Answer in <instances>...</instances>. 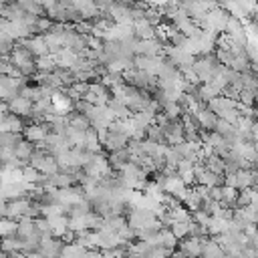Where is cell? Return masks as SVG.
Listing matches in <instances>:
<instances>
[{
  "mask_svg": "<svg viewBox=\"0 0 258 258\" xmlns=\"http://www.w3.org/2000/svg\"><path fill=\"white\" fill-rule=\"evenodd\" d=\"M33 101H29V99H25V97H17V99H13L11 103H9V113H13V115H19V117H23V119H27L31 113H33Z\"/></svg>",
  "mask_w": 258,
  "mask_h": 258,
  "instance_id": "cell-9",
  "label": "cell"
},
{
  "mask_svg": "<svg viewBox=\"0 0 258 258\" xmlns=\"http://www.w3.org/2000/svg\"><path fill=\"white\" fill-rule=\"evenodd\" d=\"M85 149L91 151V153H103L101 149V141H99V135H97V129H89L87 131V143H85Z\"/></svg>",
  "mask_w": 258,
  "mask_h": 258,
  "instance_id": "cell-25",
  "label": "cell"
},
{
  "mask_svg": "<svg viewBox=\"0 0 258 258\" xmlns=\"http://www.w3.org/2000/svg\"><path fill=\"white\" fill-rule=\"evenodd\" d=\"M250 206V190H244L238 194V200H236V208H246Z\"/></svg>",
  "mask_w": 258,
  "mask_h": 258,
  "instance_id": "cell-41",
  "label": "cell"
},
{
  "mask_svg": "<svg viewBox=\"0 0 258 258\" xmlns=\"http://www.w3.org/2000/svg\"><path fill=\"white\" fill-rule=\"evenodd\" d=\"M37 151V145L35 143H31V141H27V139H23L17 147H15V155H17V159H21V161H31V157H33V153Z\"/></svg>",
  "mask_w": 258,
  "mask_h": 258,
  "instance_id": "cell-15",
  "label": "cell"
},
{
  "mask_svg": "<svg viewBox=\"0 0 258 258\" xmlns=\"http://www.w3.org/2000/svg\"><path fill=\"white\" fill-rule=\"evenodd\" d=\"M196 121H198V125H200V129H204V131H214V127H216V123H218V117L204 105L202 109H198L196 113Z\"/></svg>",
  "mask_w": 258,
  "mask_h": 258,
  "instance_id": "cell-10",
  "label": "cell"
},
{
  "mask_svg": "<svg viewBox=\"0 0 258 258\" xmlns=\"http://www.w3.org/2000/svg\"><path fill=\"white\" fill-rule=\"evenodd\" d=\"M214 131L226 139V137H230V135L236 131V127H234V125H230V123H228V121H224V119H218V123H216Z\"/></svg>",
  "mask_w": 258,
  "mask_h": 258,
  "instance_id": "cell-36",
  "label": "cell"
},
{
  "mask_svg": "<svg viewBox=\"0 0 258 258\" xmlns=\"http://www.w3.org/2000/svg\"><path fill=\"white\" fill-rule=\"evenodd\" d=\"M133 31H135V39L137 41H153L155 39V27H151L145 19L135 21L133 23Z\"/></svg>",
  "mask_w": 258,
  "mask_h": 258,
  "instance_id": "cell-11",
  "label": "cell"
},
{
  "mask_svg": "<svg viewBox=\"0 0 258 258\" xmlns=\"http://www.w3.org/2000/svg\"><path fill=\"white\" fill-rule=\"evenodd\" d=\"M169 230H171V234H174L178 240H184V238L190 236V224H186V222H174Z\"/></svg>",
  "mask_w": 258,
  "mask_h": 258,
  "instance_id": "cell-33",
  "label": "cell"
},
{
  "mask_svg": "<svg viewBox=\"0 0 258 258\" xmlns=\"http://www.w3.org/2000/svg\"><path fill=\"white\" fill-rule=\"evenodd\" d=\"M83 258H103V252H101L99 248H91V250L85 252V256H83Z\"/></svg>",
  "mask_w": 258,
  "mask_h": 258,
  "instance_id": "cell-43",
  "label": "cell"
},
{
  "mask_svg": "<svg viewBox=\"0 0 258 258\" xmlns=\"http://www.w3.org/2000/svg\"><path fill=\"white\" fill-rule=\"evenodd\" d=\"M256 103H258V97H256V93H252V91H248V89H242L240 91V95H238V105H244V107H256Z\"/></svg>",
  "mask_w": 258,
  "mask_h": 258,
  "instance_id": "cell-32",
  "label": "cell"
},
{
  "mask_svg": "<svg viewBox=\"0 0 258 258\" xmlns=\"http://www.w3.org/2000/svg\"><path fill=\"white\" fill-rule=\"evenodd\" d=\"M107 131H109V129H107ZM127 143H129V137H125V135H117V133H109V135H107V141H105L103 145H105V149H107L109 153H113V151L125 149V147H127Z\"/></svg>",
  "mask_w": 258,
  "mask_h": 258,
  "instance_id": "cell-14",
  "label": "cell"
},
{
  "mask_svg": "<svg viewBox=\"0 0 258 258\" xmlns=\"http://www.w3.org/2000/svg\"><path fill=\"white\" fill-rule=\"evenodd\" d=\"M85 252H87V248H83L81 244L73 242V244H65V248L61 252V258H83Z\"/></svg>",
  "mask_w": 258,
  "mask_h": 258,
  "instance_id": "cell-26",
  "label": "cell"
},
{
  "mask_svg": "<svg viewBox=\"0 0 258 258\" xmlns=\"http://www.w3.org/2000/svg\"><path fill=\"white\" fill-rule=\"evenodd\" d=\"M33 208V200L27 196V198H21V200H13L9 202V218L13 220H21L23 216H27V212Z\"/></svg>",
  "mask_w": 258,
  "mask_h": 258,
  "instance_id": "cell-8",
  "label": "cell"
},
{
  "mask_svg": "<svg viewBox=\"0 0 258 258\" xmlns=\"http://www.w3.org/2000/svg\"><path fill=\"white\" fill-rule=\"evenodd\" d=\"M103 252V258H121L119 256V252L115 250V248H109V250H101Z\"/></svg>",
  "mask_w": 258,
  "mask_h": 258,
  "instance_id": "cell-44",
  "label": "cell"
},
{
  "mask_svg": "<svg viewBox=\"0 0 258 258\" xmlns=\"http://www.w3.org/2000/svg\"><path fill=\"white\" fill-rule=\"evenodd\" d=\"M9 258H27V254L25 252H13V254H9Z\"/></svg>",
  "mask_w": 258,
  "mask_h": 258,
  "instance_id": "cell-46",
  "label": "cell"
},
{
  "mask_svg": "<svg viewBox=\"0 0 258 258\" xmlns=\"http://www.w3.org/2000/svg\"><path fill=\"white\" fill-rule=\"evenodd\" d=\"M21 47H25L35 59H41V57H47L51 55L49 51V45L45 41V35H39V37H33V39H25V41H19Z\"/></svg>",
  "mask_w": 258,
  "mask_h": 258,
  "instance_id": "cell-2",
  "label": "cell"
},
{
  "mask_svg": "<svg viewBox=\"0 0 258 258\" xmlns=\"http://www.w3.org/2000/svg\"><path fill=\"white\" fill-rule=\"evenodd\" d=\"M117 234H119V238H121L123 242H135V240H137V230L131 228L129 224H125Z\"/></svg>",
  "mask_w": 258,
  "mask_h": 258,
  "instance_id": "cell-38",
  "label": "cell"
},
{
  "mask_svg": "<svg viewBox=\"0 0 258 258\" xmlns=\"http://www.w3.org/2000/svg\"><path fill=\"white\" fill-rule=\"evenodd\" d=\"M182 204H184V208H188V210H192V212H198V210H202L204 200H202V196L198 194V190H196V188H190Z\"/></svg>",
  "mask_w": 258,
  "mask_h": 258,
  "instance_id": "cell-17",
  "label": "cell"
},
{
  "mask_svg": "<svg viewBox=\"0 0 258 258\" xmlns=\"http://www.w3.org/2000/svg\"><path fill=\"white\" fill-rule=\"evenodd\" d=\"M107 107L111 109V113H113L115 119H119V121H125V119H131V117H133L131 109H129L123 101H119V99H115V97H111V101L107 103Z\"/></svg>",
  "mask_w": 258,
  "mask_h": 258,
  "instance_id": "cell-12",
  "label": "cell"
},
{
  "mask_svg": "<svg viewBox=\"0 0 258 258\" xmlns=\"http://www.w3.org/2000/svg\"><path fill=\"white\" fill-rule=\"evenodd\" d=\"M250 204H258V190H250Z\"/></svg>",
  "mask_w": 258,
  "mask_h": 258,
  "instance_id": "cell-45",
  "label": "cell"
},
{
  "mask_svg": "<svg viewBox=\"0 0 258 258\" xmlns=\"http://www.w3.org/2000/svg\"><path fill=\"white\" fill-rule=\"evenodd\" d=\"M19 232V222L13 218H3L0 220V240L3 238H15Z\"/></svg>",
  "mask_w": 258,
  "mask_h": 258,
  "instance_id": "cell-20",
  "label": "cell"
},
{
  "mask_svg": "<svg viewBox=\"0 0 258 258\" xmlns=\"http://www.w3.org/2000/svg\"><path fill=\"white\" fill-rule=\"evenodd\" d=\"M163 159H165V163H167V165H174V167H178V163L182 161V155L178 153V149H176V147L167 145V149H165V155H163Z\"/></svg>",
  "mask_w": 258,
  "mask_h": 258,
  "instance_id": "cell-35",
  "label": "cell"
},
{
  "mask_svg": "<svg viewBox=\"0 0 258 258\" xmlns=\"http://www.w3.org/2000/svg\"><path fill=\"white\" fill-rule=\"evenodd\" d=\"M127 224L135 230H143V228H151V226H159V220L155 218V214H151L149 210H131L127 214Z\"/></svg>",
  "mask_w": 258,
  "mask_h": 258,
  "instance_id": "cell-1",
  "label": "cell"
},
{
  "mask_svg": "<svg viewBox=\"0 0 258 258\" xmlns=\"http://www.w3.org/2000/svg\"><path fill=\"white\" fill-rule=\"evenodd\" d=\"M145 139H149V141H153V143L167 145V143H165V131H163V127H159V125H155V123H153L151 127H147Z\"/></svg>",
  "mask_w": 258,
  "mask_h": 258,
  "instance_id": "cell-27",
  "label": "cell"
},
{
  "mask_svg": "<svg viewBox=\"0 0 258 258\" xmlns=\"http://www.w3.org/2000/svg\"><path fill=\"white\" fill-rule=\"evenodd\" d=\"M218 41H220V35H218V33H214V31H204L202 37L198 39L200 55H212V53H216Z\"/></svg>",
  "mask_w": 258,
  "mask_h": 258,
  "instance_id": "cell-5",
  "label": "cell"
},
{
  "mask_svg": "<svg viewBox=\"0 0 258 258\" xmlns=\"http://www.w3.org/2000/svg\"><path fill=\"white\" fill-rule=\"evenodd\" d=\"M210 198L214 200V202H222V188H210Z\"/></svg>",
  "mask_w": 258,
  "mask_h": 258,
  "instance_id": "cell-42",
  "label": "cell"
},
{
  "mask_svg": "<svg viewBox=\"0 0 258 258\" xmlns=\"http://www.w3.org/2000/svg\"><path fill=\"white\" fill-rule=\"evenodd\" d=\"M178 238L171 234V230L169 228H161V246L163 248H167V250H171V252H176V248H178Z\"/></svg>",
  "mask_w": 258,
  "mask_h": 258,
  "instance_id": "cell-29",
  "label": "cell"
},
{
  "mask_svg": "<svg viewBox=\"0 0 258 258\" xmlns=\"http://www.w3.org/2000/svg\"><path fill=\"white\" fill-rule=\"evenodd\" d=\"M163 131H165V143L171 145V147H176V145H180V143L186 141V133H184L182 121H169L163 127Z\"/></svg>",
  "mask_w": 258,
  "mask_h": 258,
  "instance_id": "cell-4",
  "label": "cell"
},
{
  "mask_svg": "<svg viewBox=\"0 0 258 258\" xmlns=\"http://www.w3.org/2000/svg\"><path fill=\"white\" fill-rule=\"evenodd\" d=\"M7 123H9L11 133H23V131H25V127H27V121H25L23 117H19V115H13V113H9Z\"/></svg>",
  "mask_w": 258,
  "mask_h": 258,
  "instance_id": "cell-31",
  "label": "cell"
},
{
  "mask_svg": "<svg viewBox=\"0 0 258 258\" xmlns=\"http://www.w3.org/2000/svg\"><path fill=\"white\" fill-rule=\"evenodd\" d=\"M63 248H65V242H63L61 238L43 236V242H41L39 252L43 254V258H61Z\"/></svg>",
  "mask_w": 258,
  "mask_h": 258,
  "instance_id": "cell-3",
  "label": "cell"
},
{
  "mask_svg": "<svg viewBox=\"0 0 258 258\" xmlns=\"http://www.w3.org/2000/svg\"><path fill=\"white\" fill-rule=\"evenodd\" d=\"M178 244H180V248H178V250H180L182 254H186L188 258H202V246H204V242H202V240L188 236V238L180 240Z\"/></svg>",
  "mask_w": 258,
  "mask_h": 258,
  "instance_id": "cell-6",
  "label": "cell"
},
{
  "mask_svg": "<svg viewBox=\"0 0 258 258\" xmlns=\"http://www.w3.org/2000/svg\"><path fill=\"white\" fill-rule=\"evenodd\" d=\"M200 163H204L210 171H214L216 176H226V161L222 157H218L216 153L212 157H208V159H202Z\"/></svg>",
  "mask_w": 258,
  "mask_h": 258,
  "instance_id": "cell-19",
  "label": "cell"
},
{
  "mask_svg": "<svg viewBox=\"0 0 258 258\" xmlns=\"http://www.w3.org/2000/svg\"><path fill=\"white\" fill-rule=\"evenodd\" d=\"M49 222H51V228H53V236L55 238H63V234L69 230V216H59V218H53Z\"/></svg>",
  "mask_w": 258,
  "mask_h": 258,
  "instance_id": "cell-23",
  "label": "cell"
},
{
  "mask_svg": "<svg viewBox=\"0 0 258 258\" xmlns=\"http://www.w3.org/2000/svg\"><path fill=\"white\" fill-rule=\"evenodd\" d=\"M0 250H3L5 254L23 252V240L19 236H15V238H3V240H0Z\"/></svg>",
  "mask_w": 258,
  "mask_h": 258,
  "instance_id": "cell-21",
  "label": "cell"
},
{
  "mask_svg": "<svg viewBox=\"0 0 258 258\" xmlns=\"http://www.w3.org/2000/svg\"><path fill=\"white\" fill-rule=\"evenodd\" d=\"M27 258H43V254L41 252H29Z\"/></svg>",
  "mask_w": 258,
  "mask_h": 258,
  "instance_id": "cell-47",
  "label": "cell"
},
{
  "mask_svg": "<svg viewBox=\"0 0 258 258\" xmlns=\"http://www.w3.org/2000/svg\"><path fill=\"white\" fill-rule=\"evenodd\" d=\"M236 182H238V192L250 190L252 188V171L250 169H240L236 174Z\"/></svg>",
  "mask_w": 258,
  "mask_h": 258,
  "instance_id": "cell-28",
  "label": "cell"
},
{
  "mask_svg": "<svg viewBox=\"0 0 258 258\" xmlns=\"http://www.w3.org/2000/svg\"><path fill=\"white\" fill-rule=\"evenodd\" d=\"M69 127H73L77 131H89L91 129V121L85 115L77 113V111H71L69 113Z\"/></svg>",
  "mask_w": 258,
  "mask_h": 258,
  "instance_id": "cell-18",
  "label": "cell"
},
{
  "mask_svg": "<svg viewBox=\"0 0 258 258\" xmlns=\"http://www.w3.org/2000/svg\"><path fill=\"white\" fill-rule=\"evenodd\" d=\"M206 107L216 115V117H222L224 113H228V111H232V109H236L238 107V103L236 101H232V99H228V97H216V99H212L210 103H206Z\"/></svg>",
  "mask_w": 258,
  "mask_h": 258,
  "instance_id": "cell-7",
  "label": "cell"
},
{
  "mask_svg": "<svg viewBox=\"0 0 258 258\" xmlns=\"http://www.w3.org/2000/svg\"><path fill=\"white\" fill-rule=\"evenodd\" d=\"M244 212V218L252 224V226H258V204H250L246 208H242Z\"/></svg>",
  "mask_w": 258,
  "mask_h": 258,
  "instance_id": "cell-37",
  "label": "cell"
},
{
  "mask_svg": "<svg viewBox=\"0 0 258 258\" xmlns=\"http://www.w3.org/2000/svg\"><path fill=\"white\" fill-rule=\"evenodd\" d=\"M39 178H41V171H39V169L31 167V165L23 167V182H27V184H33V186H37Z\"/></svg>",
  "mask_w": 258,
  "mask_h": 258,
  "instance_id": "cell-34",
  "label": "cell"
},
{
  "mask_svg": "<svg viewBox=\"0 0 258 258\" xmlns=\"http://www.w3.org/2000/svg\"><path fill=\"white\" fill-rule=\"evenodd\" d=\"M208 145H212L214 149H218V147L226 145V141H224V137H222V135H218L216 131H212V133H210V139H208Z\"/></svg>",
  "mask_w": 258,
  "mask_h": 258,
  "instance_id": "cell-40",
  "label": "cell"
},
{
  "mask_svg": "<svg viewBox=\"0 0 258 258\" xmlns=\"http://www.w3.org/2000/svg\"><path fill=\"white\" fill-rule=\"evenodd\" d=\"M91 212H93L91 204H89L87 200H83V202H79V204L71 206L67 216H69V218H83V216H87V214H91Z\"/></svg>",
  "mask_w": 258,
  "mask_h": 258,
  "instance_id": "cell-24",
  "label": "cell"
},
{
  "mask_svg": "<svg viewBox=\"0 0 258 258\" xmlns=\"http://www.w3.org/2000/svg\"><path fill=\"white\" fill-rule=\"evenodd\" d=\"M53 57H55V61H57V67H63V69H71V67L77 63V59H79V55L73 53L71 49H61V51H57Z\"/></svg>",
  "mask_w": 258,
  "mask_h": 258,
  "instance_id": "cell-13",
  "label": "cell"
},
{
  "mask_svg": "<svg viewBox=\"0 0 258 258\" xmlns=\"http://www.w3.org/2000/svg\"><path fill=\"white\" fill-rule=\"evenodd\" d=\"M234 149H236L248 163H256V161H258V153H256L254 143H238Z\"/></svg>",
  "mask_w": 258,
  "mask_h": 258,
  "instance_id": "cell-22",
  "label": "cell"
},
{
  "mask_svg": "<svg viewBox=\"0 0 258 258\" xmlns=\"http://www.w3.org/2000/svg\"><path fill=\"white\" fill-rule=\"evenodd\" d=\"M210 214H206L204 210H198V212H192V220H194V224H200V226H204V228H208V224H210Z\"/></svg>",
  "mask_w": 258,
  "mask_h": 258,
  "instance_id": "cell-39",
  "label": "cell"
},
{
  "mask_svg": "<svg viewBox=\"0 0 258 258\" xmlns=\"http://www.w3.org/2000/svg\"><path fill=\"white\" fill-rule=\"evenodd\" d=\"M224 250L220 248V244L214 238H208L202 246V258H224Z\"/></svg>",
  "mask_w": 258,
  "mask_h": 258,
  "instance_id": "cell-16",
  "label": "cell"
},
{
  "mask_svg": "<svg viewBox=\"0 0 258 258\" xmlns=\"http://www.w3.org/2000/svg\"><path fill=\"white\" fill-rule=\"evenodd\" d=\"M37 69H39L41 73H55V69H57L55 57H53V55H47V57L37 59Z\"/></svg>",
  "mask_w": 258,
  "mask_h": 258,
  "instance_id": "cell-30",
  "label": "cell"
}]
</instances>
